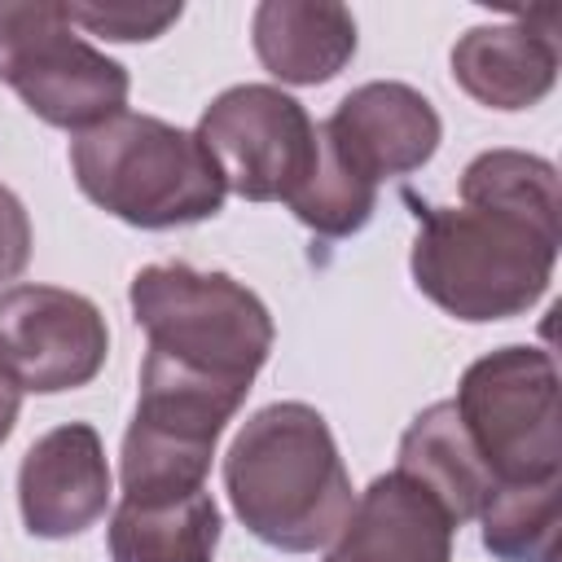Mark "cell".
Instances as JSON below:
<instances>
[{"instance_id":"2e32d148","label":"cell","mask_w":562,"mask_h":562,"mask_svg":"<svg viewBox=\"0 0 562 562\" xmlns=\"http://www.w3.org/2000/svg\"><path fill=\"white\" fill-rule=\"evenodd\" d=\"M483 549L501 562H558L562 474L527 483H492L483 509Z\"/></svg>"},{"instance_id":"277c9868","label":"cell","mask_w":562,"mask_h":562,"mask_svg":"<svg viewBox=\"0 0 562 562\" xmlns=\"http://www.w3.org/2000/svg\"><path fill=\"white\" fill-rule=\"evenodd\" d=\"M132 316L162 360L250 386L272 351V316L241 281L189 263H149L132 277Z\"/></svg>"},{"instance_id":"4fadbf2b","label":"cell","mask_w":562,"mask_h":562,"mask_svg":"<svg viewBox=\"0 0 562 562\" xmlns=\"http://www.w3.org/2000/svg\"><path fill=\"white\" fill-rule=\"evenodd\" d=\"M250 31L263 70L299 88L334 79L356 53V22L334 0H263Z\"/></svg>"},{"instance_id":"e0dca14e","label":"cell","mask_w":562,"mask_h":562,"mask_svg":"<svg viewBox=\"0 0 562 562\" xmlns=\"http://www.w3.org/2000/svg\"><path fill=\"white\" fill-rule=\"evenodd\" d=\"M461 206H492L558 228V171L522 149H487L461 176Z\"/></svg>"},{"instance_id":"d6986e66","label":"cell","mask_w":562,"mask_h":562,"mask_svg":"<svg viewBox=\"0 0 562 562\" xmlns=\"http://www.w3.org/2000/svg\"><path fill=\"white\" fill-rule=\"evenodd\" d=\"M66 18L105 40H154L180 18V4H66Z\"/></svg>"},{"instance_id":"8fae6325","label":"cell","mask_w":562,"mask_h":562,"mask_svg":"<svg viewBox=\"0 0 562 562\" xmlns=\"http://www.w3.org/2000/svg\"><path fill=\"white\" fill-rule=\"evenodd\" d=\"M452 518L400 470L373 479L351 505L325 562H448Z\"/></svg>"},{"instance_id":"ffe728a7","label":"cell","mask_w":562,"mask_h":562,"mask_svg":"<svg viewBox=\"0 0 562 562\" xmlns=\"http://www.w3.org/2000/svg\"><path fill=\"white\" fill-rule=\"evenodd\" d=\"M31 259V220L26 206L0 184V285L13 281Z\"/></svg>"},{"instance_id":"ac0fdd59","label":"cell","mask_w":562,"mask_h":562,"mask_svg":"<svg viewBox=\"0 0 562 562\" xmlns=\"http://www.w3.org/2000/svg\"><path fill=\"white\" fill-rule=\"evenodd\" d=\"M373 202H378V184H369L356 171H347L338 162V154L325 145L321 127H316V167L290 193V211L321 237H347V233L369 224Z\"/></svg>"},{"instance_id":"3957f363","label":"cell","mask_w":562,"mask_h":562,"mask_svg":"<svg viewBox=\"0 0 562 562\" xmlns=\"http://www.w3.org/2000/svg\"><path fill=\"white\" fill-rule=\"evenodd\" d=\"M79 189L136 228H176L211 220L224 206V180L193 132L154 114H114L70 140Z\"/></svg>"},{"instance_id":"5b68a950","label":"cell","mask_w":562,"mask_h":562,"mask_svg":"<svg viewBox=\"0 0 562 562\" xmlns=\"http://www.w3.org/2000/svg\"><path fill=\"white\" fill-rule=\"evenodd\" d=\"M0 79L66 132H92L127 105V70L79 40L66 4L48 0L0 4Z\"/></svg>"},{"instance_id":"44dd1931","label":"cell","mask_w":562,"mask_h":562,"mask_svg":"<svg viewBox=\"0 0 562 562\" xmlns=\"http://www.w3.org/2000/svg\"><path fill=\"white\" fill-rule=\"evenodd\" d=\"M13 422H18V386H13V382L0 373V443L9 439Z\"/></svg>"},{"instance_id":"ba28073f","label":"cell","mask_w":562,"mask_h":562,"mask_svg":"<svg viewBox=\"0 0 562 562\" xmlns=\"http://www.w3.org/2000/svg\"><path fill=\"white\" fill-rule=\"evenodd\" d=\"M105 351L110 329L92 299L57 285H13L0 294V373L18 391L57 395L88 386Z\"/></svg>"},{"instance_id":"8992f818","label":"cell","mask_w":562,"mask_h":562,"mask_svg":"<svg viewBox=\"0 0 562 562\" xmlns=\"http://www.w3.org/2000/svg\"><path fill=\"white\" fill-rule=\"evenodd\" d=\"M452 404L496 483L553 479L562 470L558 369L549 351L501 347L474 360Z\"/></svg>"},{"instance_id":"7a4b0ae2","label":"cell","mask_w":562,"mask_h":562,"mask_svg":"<svg viewBox=\"0 0 562 562\" xmlns=\"http://www.w3.org/2000/svg\"><path fill=\"white\" fill-rule=\"evenodd\" d=\"M558 228L492 206H430L413 241L417 290L457 321L527 312L553 277Z\"/></svg>"},{"instance_id":"6da1fadb","label":"cell","mask_w":562,"mask_h":562,"mask_svg":"<svg viewBox=\"0 0 562 562\" xmlns=\"http://www.w3.org/2000/svg\"><path fill=\"white\" fill-rule=\"evenodd\" d=\"M224 487L246 531L285 553L329 544L356 505L325 417L299 400L246 417L224 457Z\"/></svg>"},{"instance_id":"5bb4252c","label":"cell","mask_w":562,"mask_h":562,"mask_svg":"<svg viewBox=\"0 0 562 562\" xmlns=\"http://www.w3.org/2000/svg\"><path fill=\"white\" fill-rule=\"evenodd\" d=\"M404 479H413L426 496L439 501V509L452 518V527H461L465 518H474L492 492V470L483 465V457L474 452L461 413L452 400L430 404L426 413H417L400 439V465Z\"/></svg>"},{"instance_id":"9c48e42d","label":"cell","mask_w":562,"mask_h":562,"mask_svg":"<svg viewBox=\"0 0 562 562\" xmlns=\"http://www.w3.org/2000/svg\"><path fill=\"white\" fill-rule=\"evenodd\" d=\"M321 136L347 171H356L369 184H382L430 162L443 123L417 88L378 79L347 92L338 110L321 123Z\"/></svg>"},{"instance_id":"7c38bea8","label":"cell","mask_w":562,"mask_h":562,"mask_svg":"<svg viewBox=\"0 0 562 562\" xmlns=\"http://www.w3.org/2000/svg\"><path fill=\"white\" fill-rule=\"evenodd\" d=\"M558 22V18H553ZM536 13L496 26H470L452 48V79L492 110H527L558 79V31Z\"/></svg>"},{"instance_id":"52a82bcc","label":"cell","mask_w":562,"mask_h":562,"mask_svg":"<svg viewBox=\"0 0 562 562\" xmlns=\"http://www.w3.org/2000/svg\"><path fill=\"white\" fill-rule=\"evenodd\" d=\"M224 189L246 202H290L316 167V123L307 110L268 83H237L220 92L198 132Z\"/></svg>"},{"instance_id":"9a60e30c","label":"cell","mask_w":562,"mask_h":562,"mask_svg":"<svg viewBox=\"0 0 562 562\" xmlns=\"http://www.w3.org/2000/svg\"><path fill=\"white\" fill-rule=\"evenodd\" d=\"M220 509L211 492L180 501H119L110 518L114 562H215Z\"/></svg>"},{"instance_id":"30bf717a","label":"cell","mask_w":562,"mask_h":562,"mask_svg":"<svg viewBox=\"0 0 562 562\" xmlns=\"http://www.w3.org/2000/svg\"><path fill=\"white\" fill-rule=\"evenodd\" d=\"M22 522L40 540H66L88 531L110 505V465L101 435L83 422L40 435L18 470Z\"/></svg>"}]
</instances>
